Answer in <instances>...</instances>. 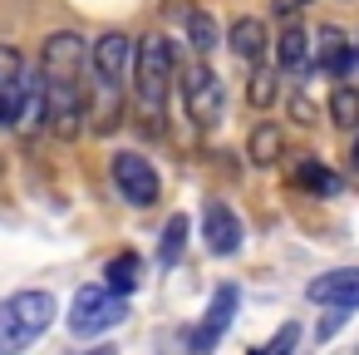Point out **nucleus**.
<instances>
[{
  "mask_svg": "<svg viewBox=\"0 0 359 355\" xmlns=\"http://www.w3.org/2000/svg\"><path fill=\"white\" fill-rule=\"evenodd\" d=\"M25 99H30V79H20L15 89H0V129H20Z\"/></svg>",
  "mask_w": 359,
  "mask_h": 355,
  "instance_id": "obj_22",
  "label": "nucleus"
},
{
  "mask_svg": "<svg viewBox=\"0 0 359 355\" xmlns=\"http://www.w3.org/2000/svg\"><path fill=\"white\" fill-rule=\"evenodd\" d=\"M290 114H295V124H310V119H315V104H310V94H295V99H290Z\"/></svg>",
  "mask_w": 359,
  "mask_h": 355,
  "instance_id": "obj_24",
  "label": "nucleus"
},
{
  "mask_svg": "<svg viewBox=\"0 0 359 355\" xmlns=\"http://www.w3.org/2000/svg\"><path fill=\"white\" fill-rule=\"evenodd\" d=\"M202 242L212 257H236L241 252V217L226 202H207L202 212Z\"/></svg>",
  "mask_w": 359,
  "mask_h": 355,
  "instance_id": "obj_11",
  "label": "nucleus"
},
{
  "mask_svg": "<svg viewBox=\"0 0 359 355\" xmlns=\"http://www.w3.org/2000/svg\"><path fill=\"white\" fill-rule=\"evenodd\" d=\"M276 99H280V70L256 65L251 79H246V104H251V109H271Z\"/></svg>",
  "mask_w": 359,
  "mask_h": 355,
  "instance_id": "obj_16",
  "label": "nucleus"
},
{
  "mask_svg": "<svg viewBox=\"0 0 359 355\" xmlns=\"http://www.w3.org/2000/svg\"><path fill=\"white\" fill-rule=\"evenodd\" d=\"M295 6H310V0H295Z\"/></svg>",
  "mask_w": 359,
  "mask_h": 355,
  "instance_id": "obj_27",
  "label": "nucleus"
},
{
  "mask_svg": "<svg viewBox=\"0 0 359 355\" xmlns=\"http://www.w3.org/2000/svg\"><path fill=\"white\" fill-rule=\"evenodd\" d=\"M182 109H187V119H192L197 129H217V124H222V114H226V89H222V79H217L207 65H192V70L182 75Z\"/></svg>",
  "mask_w": 359,
  "mask_h": 355,
  "instance_id": "obj_4",
  "label": "nucleus"
},
{
  "mask_svg": "<svg viewBox=\"0 0 359 355\" xmlns=\"http://www.w3.org/2000/svg\"><path fill=\"white\" fill-rule=\"evenodd\" d=\"M138 271H143L138 252H118V257L104 266V286H109V291H118V296H128V291L138 286Z\"/></svg>",
  "mask_w": 359,
  "mask_h": 355,
  "instance_id": "obj_18",
  "label": "nucleus"
},
{
  "mask_svg": "<svg viewBox=\"0 0 359 355\" xmlns=\"http://www.w3.org/2000/svg\"><path fill=\"white\" fill-rule=\"evenodd\" d=\"M89 65V45L79 30H55L40 50V75L45 79H74L79 84V70Z\"/></svg>",
  "mask_w": 359,
  "mask_h": 355,
  "instance_id": "obj_9",
  "label": "nucleus"
},
{
  "mask_svg": "<svg viewBox=\"0 0 359 355\" xmlns=\"http://www.w3.org/2000/svg\"><path fill=\"white\" fill-rule=\"evenodd\" d=\"M60 306L50 291H15L0 301V355H20L30 350L50 325H55Z\"/></svg>",
  "mask_w": 359,
  "mask_h": 355,
  "instance_id": "obj_1",
  "label": "nucleus"
},
{
  "mask_svg": "<svg viewBox=\"0 0 359 355\" xmlns=\"http://www.w3.org/2000/svg\"><path fill=\"white\" fill-rule=\"evenodd\" d=\"M25 79V55L15 45H0V89H15Z\"/></svg>",
  "mask_w": 359,
  "mask_h": 355,
  "instance_id": "obj_23",
  "label": "nucleus"
},
{
  "mask_svg": "<svg viewBox=\"0 0 359 355\" xmlns=\"http://www.w3.org/2000/svg\"><path fill=\"white\" fill-rule=\"evenodd\" d=\"M89 355H118V350H109V345H99V350H89Z\"/></svg>",
  "mask_w": 359,
  "mask_h": 355,
  "instance_id": "obj_26",
  "label": "nucleus"
},
{
  "mask_svg": "<svg viewBox=\"0 0 359 355\" xmlns=\"http://www.w3.org/2000/svg\"><path fill=\"white\" fill-rule=\"evenodd\" d=\"M187 45H192L197 55H212V50L222 45V30H217V20H212L207 11H187Z\"/></svg>",
  "mask_w": 359,
  "mask_h": 355,
  "instance_id": "obj_20",
  "label": "nucleus"
},
{
  "mask_svg": "<svg viewBox=\"0 0 359 355\" xmlns=\"http://www.w3.org/2000/svg\"><path fill=\"white\" fill-rule=\"evenodd\" d=\"M330 119L344 129V134H359V89L354 84H339L330 94Z\"/></svg>",
  "mask_w": 359,
  "mask_h": 355,
  "instance_id": "obj_21",
  "label": "nucleus"
},
{
  "mask_svg": "<svg viewBox=\"0 0 359 355\" xmlns=\"http://www.w3.org/2000/svg\"><path fill=\"white\" fill-rule=\"evenodd\" d=\"M226 45H231V55H236V60H246V65L256 70V65H261V55H266V45H271V35H266V25H261L256 15H241V20H231Z\"/></svg>",
  "mask_w": 359,
  "mask_h": 355,
  "instance_id": "obj_13",
  "label": "nucleus"
},
{
  "mask_svg": "<svg viewBox=\"0 0 359 355\" xmlns=\"http://www.w3.org/2000/svg\"><path fill=\"white\" fill-rule=\"evenodd\" d=\"M280 148H285V138H280L276 124H261V129H251V138H246V153H251L256 168H271V163L280 158Z\"/></svg>",
  "mask_w": 359,
  "mask_h": 355,
  "instance_id": "obj_17",
  "label": "nucleus"
},
{
  "mask_svg": "<svg viewBox=\"0 0 359 355\" xmlns=\"http://www.w3.org/2000/svg\"><path fill=\"white\" fill-rule=\"evenodd\" d=\"M128 316V296H118V291H109V286H79L74 291V301H69V330L74 335H104V330H114L118 321Z\"/></svg>",
  "mask_w": 359,
  "mask_h": 355,
  "instance_id": "obj_3",
  "label": "nucleus"
},
{
  "mask_svg": "<svg viewBox=\"0 0 359 355\" xmlns=\"http://www.w3.org/2000/svg\"><path fill=\"white\" fill-rule=\"evenodd\" d=\"M305 296L315 306H330V311H354L359 306V266H339V271H325L305 286Z\"/></svg>",
  "mask_w": 359,
  "mask_h": 355,
  "instance_id": "obj_10",
  "label": "nucleus"
},
{
  "mask_svg": "<svg viewBox=\"0 0 359 355\" xmlns=\"http://www.w3.org/2000/svg\"><path fill=\"white\" fill-rule=\"evenodd\" d=\"M133 40L123 35V30H104L99 40H94V50H89V65H94V75H99V89H114L118 94V84L128 79V70H133Z\"/></svg>",
  "mask_w": 359,
  "mask_h": 355,
  "instance_id": "obj_8",
  "label": "nucleus"
},
{
  "mask_svg": "<svg viewBox=\"0 0 359 355\" xmlns=\"http://www.w3.org/2000/svg\"><path fill=\"white\" fill-rule=\"evenodd\" d=\"M109 173H114V188H118V193H123L133 207H153V202H158V193H163V178H158V168H153L143 153H133V148L114 153Z\"/></svg>",
  "mask_w": 359,
  "mask_h": 355,
  "instance_id": "obj_7",
  "label": "nucleus"
},
{
  "mask_svg": "<svg viewBox=\"0 0 359 355\" xmlns=\"http://www.w3.org/2000/svg\"><path fill=\"white\" fill-rule=\"evenodd\" d=\"M276 70L285 75H310V35L300 25H285L276 35Z\"/></svg>",
  "mask_w": 359,
  "mask_h": 355,
  "instance_id": "obj_14",
  "label": "nucleus"
},
{
  "mask_svg": "<svg viewBox=\"0 0 359 355\" xmlns=\"http://www.w3.org/2000/svg\"><path fill=\"white\" fill-rule=\"evenodd\" d=\"M236 306H241V291H236V286H217V291H212V301H207L202 325L192 330V350H212V345L222 340V330L236 321Z\"/></svg>",
  "mask_w": 359,
  "mask_h": 355,
  "instance_id": "obj_12",
  "label": "nucleus"
},
{
  "mask_svg": "<svg viewBox=\"0 0 359 355\" xmlns=\"http://www.w3.org/2000/svg\"><path fill=\"white\" fill-rule=\"evenodd\" d=\"M310 75H334V79H359V55L354 40L339 25H320L310 40Z\"/></svg>",
  "mask_w": 359,
  "mask_h": 355,
  "instance_id": "obj_6",
  "label": "nucleus"
},
{
  "mask_svg": "<svg viewBox=\"0 0 359 355\" xmlns=\"http://www.w3.org/2000/svg\"><path fill=\"white\" fill-rule=\"evenodd\" d=\"M295 183H300V188H310V193H320V198H334V193L344 188V178H339V173H330L320 158H300V163H295Z\"/></svg>",
  "mask_w": 359,
  "mask_h": 355,
  "instance_id": "obj_15",
  "label": "nucleus"
},
{
  "mask_svg": "<svg viewBox=\"0 0 359 355\" xmlns=\"http://www.w3.org/2000/svg\"><path fill=\"white\" fill-rule=\"evenodd\" d=\"M172 75H177V50L168 35H143L138 50H133V89H138V104L143 114H163L168 104V89H172Z\"/></svg>",
  "mask_w": 359,
  "mask_h": 355,
  "instance_id": "obj_2",
  "label": "nucleus"
},
{
  "mask_svg": "<svg viewBox=\"0 0 359 355\" xmlns=\"http://www.w3.org/2000/svg\"><path fill=\"white\" fill-rule=\"evenodd\" d=\"M354 55H359V40H354Z\"/></svg>",
  "mask_w": 359,
  "mask_h": 355,
  "instance_id": "obj_28",
  "label": "nucleus"
},
{
  "mask_svg": "<svg viewBox=\"0 0 359 355\" xmlns=\"http://www.w3.org/2000/svg\"><path fill=\"white\" fill-rule=\"evenodd\" d=\"M349 168L359 173V134H354V153H349Z\"/></svg>",
  "mask_w": 359,
  "mask_h": 355,
  "instance_id": "obj_25",
  "label": "nucleus"
},
{
  "mask_svg": "<svg viewBox=\"0 0 359 355\" xmlns=\"http://www.w3.org/2000/svg\"><path fill=\"white\" fill-rule=\"evenodd\" d=\"M45 79V75H40ZM89 119V104H84V89L74 79H45V129L60 134V138H74Z\"/></svg>",
  "mask_w": 359,
  "mask_h": 355,
  "instance_id": "obj_5",
  "label": "nucleus"
},
{
  "mask_svg": "<svg viewBox=\"0 0 359 355\" xmlns=\"http://www.w3.org/2000/svg\"><path fill=\"white\" fill-rule=\"evenodd\" d=\"M187 232H192V222H187L182 212H172L168 227H163V242H158V266H177V257H182V247H187Z\"/></svg>",
  "mask_w": 359,
  "mask_h": 355,
  "instance_id": "obj_19",
  "label": "nucleus"
}]
</instances>
